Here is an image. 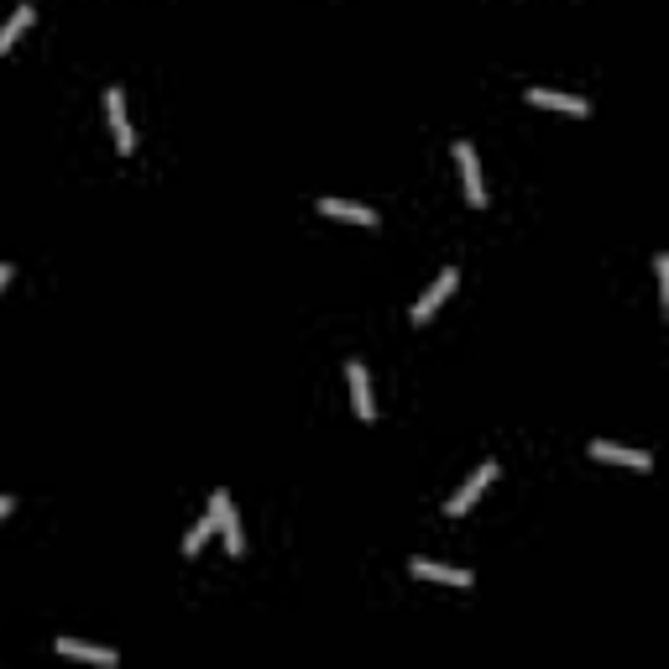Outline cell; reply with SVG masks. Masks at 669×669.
<instances>
[{"label":"cell","instance_id":"2","mask_svg":"<svg viewBox=\"0 0 669 669\" xmlns=\"http://www.w3.org/2000/svg\"><path fill=\"white\" fill-rule=\"evenodd\" d=\"M492 481H497V460H481V466H476V471L466 476V487H460V492H455V497L445 502V513H450V518H466L471 507H476V497L487 492Z\"/></svg>","mask_w":669,"mask_h":669},{"label":"cell","instance_id":"1","mask_svg":"<svg viewBox=\"0 0 669 669\" xmlns=\"http://www.w3.org/2000/svg\"><path fill=\"white\" fill-rule=\"evenodd\" d=\"M210 513H215V534L225 539V555H246V534H241V518H236V507H230L225 487L210 492Z\"/></svg>","mask_w":669,"mask_h":669},{"label":"cell","instance_id":"3","mask_svg":"<svg viewBox=\"0 0 669 669\" xmlns=\"http://www.w3.org/2000/svg\"><path fill=\"white\" fill-rule=\"evenodd\" d=\"M455 288H460V272H455V267H445L440 278H434V283L424 288V298H419V304L408 309V319H413V325H429V319L440 314V304H445V298H450Z\"/></svg>","mask_w":669,"mask_h":669},{"label":"cell","instance_id":"10","mask_svg":"<svg viewBox=\"0 0 669 669\" xmlns=\"http://www.w3.org/2000/svg\"><path fill=\"white\" fill-rule=\"evenodd\" d=\"M528 105H544V110H565V115H591V100H575V95H560V89H528L523 95Z\"/></svg>","mask_w":669,"mask_h":669},{"label":"cell","instance_id":"15","mask_svg":"<svg viewBox=\"0 0 669 669\" xmlns=\"http://www.w3.org/2000/svg\"><path fill=\"white\" fill-rule=\"evenodd\" d=\"M11 278H16V267H11V262H0V288H6Z\"/></svg>","mask_w":669,"mask_h":669},{"label":"cell","instance_id":"16","mask_svg":"<svg viewBox=\"0 0 669 669\" xmlns=\"http://www.w3.org/2000/svg\"><path fill=\"white\" fill-rule=\"evenodd\" d=\"M11 507H16V497H0V523L11 518Z\"/></svg>","mask_w":669,"mask_h":669},{"label":"cell","instance_id":"7","mask_svg":"<svg viewBox=\"0 0 669 669\" xmlns=\"http://www.w3.org/2000/svg\"><path fill=\"white\" fill-rule=\"evenodd\" d=\"M591 460H607V466H628V471H649L654 455L649 450H622V445H607V440H591Z\"/></svg>","mask_w":669,"mask_h":669},{"label":"cell","instance_id":"13","mask_svg":"<svg viewBox=\"0 0 669 669\" xmlns=\"http://www.w3.org/2000/svg\"><path fill=\"white\" fill-rule=\"evenodd\" d=\"M210 539H215V513H204V518H199V523L189 528V539H183L178 549H183V555H189V560H194V555H199V549H204V544H210Z\"/></svg>","mask_w":669,"mask_h":669},{"label":"cell","instance_id":"8","mask_svg":"<svg viewBox=\"0 0 669 669\" xmlns=\"http://www.w3.org/2000/svg\"><path fill=\"white\" fill-rule=\"evenodd\" d=\"M105 110H110L115 147H121V152H131V147H136V131H131V121H126V89H121V84H115L110 95H105Z\"/></svg>","mask_w":669,"mask_h":669},{"label":"cell","instance_id":"5","mask_svg":"<svg viewBox=\"0 0 669 669\" xmlns=\"http://www.w3.org/2000/svg\"><path fill=\"white\" fill-rule=\"evenodd\" d=\"M408 575L413 581H434V586H460V591L476 586L471 570H455V565H440V560H408Z\"/></svg>","mask_w":669,"mask_h":669},{"label":"cell","instance_id":"6","mask_svg":"<svg viewBox=\"0 0 669 669\" xmlns=\"http://www.w3.org/2000/svg\"><path fill=\"white\" fill-rule=\"evenodd\" d=\"M345 382H351L356 419H361V424H377V403H372V377H366V366H361V361H351V366H345Z\"/></svg>","mask_w":669,"mask_h":669},{"label":"cell","instance_id":"11","mask_svg":"<svg viewBox=\"0 0 669 669\" xmlns=\"http://www.w3.org/2000/svg\"><path fill=\"white\" fill-rule=\"evenodd\" d=\"M58 654H63V659H84V664H100V669H115V649H100V643L58 638Z\"/></svg>","mask_w":669,"mask_h":669},{"label":"cell","instance_id":"9","mask_svg":"<svg viewBox=\"0 0 669 669\" xmlns=\"http://www.w3.org/2000/svg\"><path fill=\"white\" fill-rule=\"evenodd\" d=\"M319 215L325 220H345V225H377V210H366V204H356V199H319Z\"/></svg>","mask_w":669,"mask_h":669},{"label":"cell","instance_id":"4","mask_svg":"<svg viewBox=\"0 0 669 669\" xmlns=\"http://www.w3.org/2000/svg\"><path fill=\"white\" fill-rule=\"evenodd\" d=\"M455 168H460V189H466V204H487V183H481V163L471 142H455Z\"/></svg>","mask_w":669,"mask_h":669},{"label":"cell","instance_id":"12","mask_svg":"<svg viewBox=\"0 0 669 669\" xmlns=\"http://www.w3.org/2000/svg\"><path fill=\"white\" fill-rule=\"evenodd\" d=\"M27 27H32V6H16L6 21H0V53H11V48H16V37L27 32Z\"/></svg>","mask_w":669,"mask_h":669},{"label":"cell","instance_id":"14","mask_svg":"<svg viewBox=\"0 0 669 669\" xmlns=\"http://www.w3.org/2000/svg\"><path fill=\"white\" fill-rule=\"evenodd\" d=\"M654 278H659V304L669 314V257H654Z\"/></svg>","mask_w":669,"mask_h":669}]
</instances>
